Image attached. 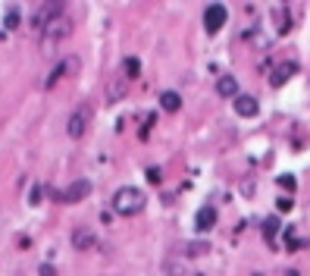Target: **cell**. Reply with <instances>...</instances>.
<instances>
[{
	"mask_svg": "<svg viewBox=\"0 0 310 276\" xmlns=\"http://www.w3.org/2000/svg\"><path fill=\"white\" fill-rule=\"evenodd\" d=\"M144 204H148V195H144L141 188H135V185H125V188H119V192L113 195V210L123 213V217H135V213H141Z\"/></svg>",
	"mask_w": 310,
	"mask_h": 276,
	"instance_id": "6da1fadb",
	"label": "cell"
},
{
	"mask_svg": "<svg viewBox=\"0 0 310 276\" xmlns=\"http://www.w3.org/2000/svg\"><path fill=\"white\" fill-rule=\"evenodd\" d=\"M60 16H63V0H47V3H41L38 10L31 13V29L44 32L54 19H60Z\"/></svg>",
	"mask_w": 310,
	"mask_h": 276,
	"instance_id": "7a4b0ae2",
	"label": "cell"
},
{
	"mask_svg": "<svg viewBox=\"0 0 310 276\" xmlns=\"http://www.w3.org/2000/svg\"><path fill=\"white\" fill-rule=\"evenodd\" d=\"M72 34V19H66V16H60V19H54L47 25L44 32H41V41H44V47H54L57 41H63Z\"/></svg>",
	"mask_w": 310,
	"mask_h": 276,
	"instance_id": "3957f363",
	"label": "cell"
},
{
	"mask_svg": "<svg viewBox=\"0 0 310 276\" xmlns=\"http://www.w3.org/2000/svg\"><path fill=\"white\" fill-rule=\"evenodd\" d=\"M88 123H91V107H88V104L75 107V110H72V116H69V123H66L69 138H82L85 132H88Z\"/></svg>",
	"mask_w": 310,
	"mask_h": 276,
	"instance_id": "277c9868",
	"label": "cell"
},
{
	"mask_svg": "<svg viewBox=\"0 0 310 276\" xmlns=\"http://www.w3.org/2000/svg\"><path fill=\"white\" fill-rule=\"evenodd\" d=\"M91 195V182L88 179H75L72 185H66L63 192H57V198L63 204H79V201H85V198Z\"/></svg>",
	"mask_w": 310,
	"mask_h": 276,
	"instance_id": "5b68a950",
	"label": "cell"
},
{
	"mask_svg": "<svg viewBox=\"0 0 310 276\" xmlns=\"http://www.w3.org/2000/svg\"><path fill=\"white\" fill-rule=\"evenodd\" d=\"M226 19H229L226 6H222V3H210L204 10V29H207V34H217L222 25H226Z\"/></svg>",
	"mask_w": 310,
	"mask_h": 276,
	"instance_id": "8992f818",
	"label": "cell"
},
{
	"mask_svg": "<svg viewBox=\"0 0 310 276\" xmlns=\"http://www.w3.org/2000/svg\"><path fill=\"white\" fill-rule=\"evenodd\" d=\"M94 245H97L94 229L91 226H75V232H72V248H75V251H91Z\"/></svg>",
	"mask_w": 310,
	"mask_h": 276,
	"instance_id": "52a82bcc",
	"label": "cell"
},
{
	"mask_svg": "<svg viewBox=\"0 0 310 276\" xmlns=\"http://www.w3.org/2000/svg\"><path fill=\"white\" fill-rule=\"evenodd\" d=\"M75 69H79V60H75V57H66L63 63H57V66H54V72H50V75H47V82H44V88H54V85L63 79V75L75 72Z\"/></svg>",
	"mask_w": 310,
	"mask_h": 276,
	"instance_id": "ba28073f",
	"label": "cell"
},
{
	"mask_svg": "<svg viewBox=\"0 0 310 276\" xmlns=\"http://www.w3.org/2000/svg\"><path fill=\"white\" fill-rule=\"evenodd\" d=\"M295 72H298V63H291V60H288V63H279L273 69V75H270V85H273V88H282Z\"/></svg>",
	"mask_w": 310,
	"mask_h": 276,
	"instance_id": "9c48e42d",
	"label": "cell"
},
{
	"mask_svg": "<svg viewBox=\"0 0 310 276\" xmlns=\"http://www.w3.org/2000/svg\"><path fill=\"white\" fill-rule=\"evenodd\" d=\"M257 110H260V104H257V98H251V94H238L235 98V113L238 116H257Z\"/></svg>",
	"mask_w": 310,
	"mask_h": 276,
	"instance_id": "30bf717a",
	"label": "cell"
},
{
	"mask_svg": "<svg viewBox=\"0 0 310 276\" xmlns=\"http://www.w3.org/2000/svg\"><path fill=\"white\" fill-rule=\"evenodd\" d=\"M194 223H197V232H210L213 226H217V207H201Z\"/></svg>",
	"mask_w": 310,
	"mask_h": 276,
	"instance_id": "8fae6325",
	"label": "cell"
},
{
	"mask_svg": "<svg viewBox=\"0 0 310 276\" xmlns=\"http://www.w3.org/2000/svg\"><path fill=\"white\" fill-rule=\"evenodd\" d=\"M217 94H219V98H238L235 75H219V79H217Z\"/></svg>",
	"mask_w": 310,
	"mask_h": 276,
	"instance_id": "7c38bea8",
	"label": "cell"
},
{
	"mask_svg": "<svg viewBox=\"0 0 310 276\" xmlns=\"http://www.w3.org/2000/svg\"><path fill=\"white\" fill-rule=\"evenodd\" d=\"M279 229H282L279 217H266V220H263V239H266V245L276 248V236H279Z\"/></svg>",
	"mask_w": 310,
	"mask_h": 276,
	"instance_id": "4fadbf2b",
	"label": "cell"
},
{
	"mask_svg": "<svg viewBox=\"0 0 310 276\" xmlns=\"http://www.w3.org/2000/svg\"><path fill=\"white\" fill-rule=\"evenodd\" d=\"M273 22H276V32H279V34H288V29H291V16H288L285 6L273 10Z\"/></svg>",
	"mask_w": 310,
	"mask_h": 276,
	"instance_id": "5bb4252c",
	"label": "cell"
},
{
	"mask_svg": "<svg viewBox=\"0 0 310 276\" xmlns=\"http://www.w3.org/2000/svg\"><path fill=\"white\" fill-rule=\"evenodd\" d=\"M160 107L166 110V113H176V110L182 107V98H179V91H163V94H160Z\"/></svg>",
	"mask_w": 310,
	"mask_h": 276,
	"instance_id": "9a60e30c",
	"label": "cell"
},
{
	"mask_svg": "<svg viewBox=\"0 0 310 276\" xmlns=\"http://www.w3.org/2000/svg\"><path fill=\"white\" fill-rule=\"evenodd\" d=\"M207 251H210V245H207V242H188V245H185V254H207Z\"/></svg>",
	"mask_w": 310,
	"mask_h": 276,
	"instance_id": "2e32d148",
	"label": "cell"
},
{
	"mask_svg": "<svg viewBox=\"0 0 310 276\" xmlns=\"http://www.w3.org/2000/svg\"><path fill=\"white\" fill-rule=\"evenodd\" d=\"M285 245H288V251H298V229L295 226L285 229Z\"/></svg>",
	"mask_w": 310,
	"mask_h": 276,
	"instance_id": "e0dca14e",
	"label": "cell"
},
{
	"mask_svg": "<svg viewBox=\"0 0 310 276\" xmlns=\"http://www.w3.org/2000/svg\"><path fill=\"white\" fill-rule=\"evenodd\" d=\"M3 25H6V29H19V10H6V19H3Z\"/></svg>",
	"mask_w": 310,
	"mask_h": 276,
	"instance_id": "ac0fdd59",
	"label": "cell"
},
{
	"mask_svg": "<svg viewBox=\"0 0 310 276\" xmlns=\"http://www.w3.org/2000/svg\"><path fill=\"white\" fill-rule=\"evenodd\" d=\"M166 273L169 276H182L185 273V264L182 261H166Z\"/></svg>",
	"mask_w": 310,
	"mask_h": 276,
	"instance_id": "d6986e66",
	"label": "cell"
},
{
	"mask_svg": "<svg viewBox=\"0 0 310 276\" xmlns=\"http://www.w3.org/2000/svg\"><path fill=\"white\" fill-rule=\"evenodd\" d=\"M125 72H128V79H135V75L141 72V63H138L135 57H128V60H125Z\"/></svg>",
	"mask_w": 310,
	"mask_h": 276,
	"instance_id": "ffe728a7",
	"label": "cell"
},
{
	"mask_svg": "<svg viewBox=\"0 0 310 276\" xmlns=\"http://www.w3.org/2000/svg\"><path fill=\"white\" fill-rule=\"evenodd\" d=\"M144 176H148L151 185H160V179H163L160 176V167H148V170H144Z\"/></svg>",
	"mask_w": 310,
	"mask_h": 276,
	"instance_id": "44dd1931",
	"label": "cell"
},
{
	"mask_svg": "<svg viewBox=\"0 0 310 276\" xmlns=\"http://www.w3.org/2000/svg\"><path fill=\"white\" fill-rule=\"evenodd\" d=\"M279 185L285 188V192H295V185H298V182H295V176H288V172H285V176H279Z\"/></svg>",
	"mask_w": 310,
	"mask_h": 276,
	"instance_id": "7402d4cb",
	"label": "cell"
},
{
	"mask_svg": "<svg viewBox=\"0 0 310 276\" xmlns=\"http://www.w3.org/2000/svg\"><path fill=\"white\" fill-rule=\"evenodd\" d=\"M291 207H295V201H291L288 195H282V198H279V210H282V213H288Z\"/></svg>",
	"mask_w": 310,
	"mask_h": 276,
	"instance_id": "603a6c76",
	"label": "cell"
},
{
	"mask_svg": "<svg viewBox=\"0 0 310 276\" xmlns=\"http://www.w3.org/2000/svg\"><path fill=\"white\" fill-rule=\"evenodd\" d=\"M31 204H41V185L31 188Z\"/></svg>",
	"mask_w": 310,
	"mask_h": 276,
	"instance_id": "cb8c5ba5",
	"label": "cell"
},
{
	"mask_svg": "<svg viewBox=\"0 0 310 276\" xmlns=\"http://www.w3.org/2000/svg\"><path fill=\"white\" fill-rule=\"evenodd\" d=\"M41 276H54V267H50V264H41Z\"/></svg>",
	"mask_w": 310,
	"mask_h": 276,
	"instance_id": "d4e9b609",
	"label": "cell"
},
{
	"mask_svg": "<svg viewBox=\"0 0 310 276\" xmlns=\"http://www.w3.org/2000/svg\"><path fill=\"white\" fill-rule=\"evenodd\" d=\"M0 41H3V32H0Z\"/></svg>",
	"mask_w": 310,
	"mask_h": 276,
	"instance_id": "484cf974",
	"label": "cell"
},
{
	"mask_svg": "<svg viewBox=\"0 0 310 276\" xmlns=\"http://www.w3.org/2000/svg\"><path fill=\"white\" fill-rule=\"evenodd\" d=\"M254 276H260V273H254Z\"/></svg>",
	"mask_w": 310,
	"mask_h": 276,
	"instance_id": "4316f807",
	"label": "cell"
}]
</instances>
